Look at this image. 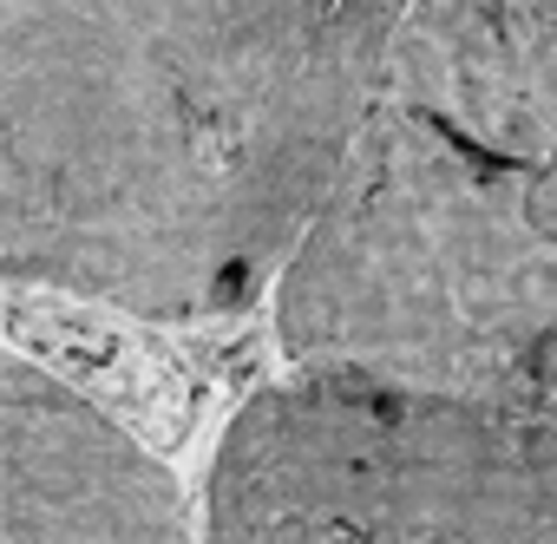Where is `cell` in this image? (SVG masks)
I'll use <instances>...</instances> for the list:
<instances>
[{
    "label": "cell",
    "mask_w": 557,
    "mask_h": 544,
    "mask_svg": "<svg viewBox=\"0 0 557 544\" xmlns=\"http://www.w3.org/2000/svg\"><path fill=\"white\" fill-rule=\"evenodd\" d=\"M413 0H0V296H275Z\"/></svg>",
    "instance_id": "cell-1"
},
{
    "label": "cell",
    "mask_w": 557,
    "mask_h": 544,
    "mask_svg": "<svg viewBox=\"0 0 557 544\" xmlns=\"http://www.w3.org/2000/svg\"><path fill=\"white\" fill-rule=\"evenodd\" d=\"M269 302L296 368L557 420V0H413Z\"/></svg>",
    "instance_id": "cell-2"
}]
</instances>
